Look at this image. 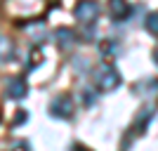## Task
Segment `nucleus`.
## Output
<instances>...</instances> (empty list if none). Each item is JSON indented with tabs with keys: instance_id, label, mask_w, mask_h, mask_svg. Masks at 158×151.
<instances>
[{
	"instance_id": "1",
	"label": "nucleus",
	"mask_w": 158,
	"mask_h": 151,
	"mask_svg": "<svg viewBox=\"0 0 158 151\" xmlns=\"http://www.w3.org/2000/svg\"><path fill=\"white\" fill-rule=\"evenodd\" d=\"M94 85H97L102 92H111V90H116V87L120 85V76H118V71H116V69H111L109 64L99 66L97 71H94Z\"/></svg>"
},
{
	"instance_id": "2",
	"label": "nucleus",
	"mask_w": 158,
	"mask_h": 151,
	"mask_svg": "<svg viewBox=\"0 0 158 151\" xmlns=\"http://www.w3.org/2000/svg\"><path fill=\"white\" fill-rule=\"evenodd\" d=\"M50 113H52V118H71L73 116V99L69 94H57V97L50 102Z\"/></svg>"
},
{
	"instance_id": "3",
	"label": "nucleus",
	"mask_w": 158,
	"mask_h": 151,
	"mask_svg": "<svg viewBox=\"0 0 158 151\" xmlns=\"http://www.w3.org/2000/svg\"><path fill=\"white\" fill-rule=\"evenodd\" d=\"M26 92H28V85H26V80L19 78V76H14V78H10L5 83V97L7 99H24Z\"/></svg>"
},
{
	"instance_id": "4",
	"label": "nucleus",
	"mask_w": 158,
	"mask_h": 151,
	"mask_svg": "<svg viewBox=\"0 0 158 151\" xmlns=\"http://www.w3.org/2000/svg\"><path fill=\"white\" fill-rule=\"evenodd\" d=\"M73 14H76V19H78V21L90 24V21L99 14V5H97V2H80V5L73 10Z\"/></svg>"
},
{
	"instance_id": "5",
	"label": "nucleus",
	"mask_w": 158,
	"mask_h": 151,
	"mask_svg": "<svg viewBox=\"0 0 158 151\" xmlns=\"http://www.w3.org/2000/svg\"><path fill=\"white\" fill-rule=\"evenodd\" d=\"M130 12H132V7L127 2H120V0L111 2V19L113 21H123L125 17H130Z\"/></svg>"
},
{
	"instance_id": "6",
	"label": "nucleus",
	"mask_w": 158,
	"mask_h": 151,
	"mask_svg": "<svg viewBox=\"0 0 158 151\" xmlns=\"http://www.w3.org/2000/svg\"><path fill=\"white\" fill-rule=\"evenodd\" d=\"M14 57V43L7 36H0V61H12Z\"/></svg>"
},
{
	"instance_id": "7",
	"label": "nucleus",
	"mask_w": 158,
	"mask_h": 151,
	"mask_svg": "<svg viewBox=\"0 0 158 151\" xmlns=\"http://www.w3.org/2000/svg\"><path fill=\"white\" fill-rule=\"evenodd\" d=\"M153 111H156L153 106H144V109H142V111L137 113V120H135V128H137L139 132H142V130L146 128V123H151V118H153Z\"/></svg>"
},
{
	"instance_id": "8",
	"label": "nucleus",
	"mask_w": 158,
	"mask_h": 151,
	"mask_svg": "<svg viewBox=\"0 0 158 151\" xmlns=\"http://www.w3.org/2000/svg\"><path fill=\"white\" fill-rule=\"evenodd\" d=\"M54 40H57L61 47H69L71 43H76V33H73L71 28H57V31H54Z\"/></svg>"
},
{
	"instance_id": "9",
	"label": "nucleus",
	"mask_w": 158,
	"mask_h": 151,
	"mask_svg": "<svg viewBox=\"0 0 158 151\" xmlns=\"http://www.w3.org/2000/svg\"><path fill=\"white\" fill-rule=\"evenodd\" d=\"M144 28H146L149 33H153V36H158V12H151L149 17H146Z\"/></svg>"
},
{
	"instance_id": "10",
	"label": "nucleus",
	"mask_w": 158,
	"mask_h": 151,
	"mask_svg": "<svg viewBox=\"0 0 158 151\" xmlns=\"http://www.w3.org/2000/svg\"><path fill=\"white\" fill-rule=\"evenodd\" d=\"M83 102H85V106H90V104H94V92L90 90V87H87V90H83Z\"/></svg>"
},
{
	"instance_id": "11",
	"label": "nucleus",
	"mask_w": 158,
	"mask_h": 151,
	"mask_svg": "<svg viewBox=\"0 0 158 151\" xmlns=\"http://www.w3.org/2000/svg\"><path fill=\"white\" fill-rule=\"evenodd\" d=\"M17 116H19V118H14V125H21L24 120H26V113H24V111H19Z\"/></svg>"
},
{
	"instance_id": "12",
	"label": "nucleus",
	"mask_w": 158,
	"mask_h": 151,
	"mask_svg": "<svg viewBox=\"0 0 158 151\" xmlns=\"http://www.w3.org/2000/svg\"><path fill=\"white\" fill-rule=\"evenodd\" d=\"M153 59L158 61V47H156V50H153Z\"/></svg>"
}]
</instances>
